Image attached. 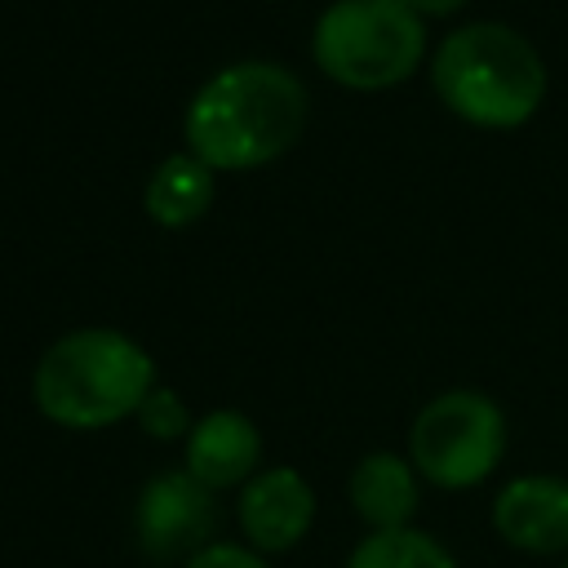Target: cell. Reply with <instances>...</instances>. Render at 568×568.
I'll return each instance as SVG.
<instances>
[{
    "label": "cell",
    "mask_w": 568,
    "mask_h": 568,
    "mask_svg": "<svg viewBox=\"0 0 568 568\" xmlns=\"http://www.w3.org/2000/svg\"><path fill=\"white\" fill-rule=\"evenodd\" d=\"M306 129V84L266 58L213 71L182 115L186 151L209 169H257L284 155Z\"/></svg>",
    "instance_id": "obj_1"
},
{
    "label": "cell",
    "mask_w": 568,
    "mask_h": 568,
    "mask_svg": "<svg viewBox=\"0 0 568 568\" xmlns=\"http://www.w3.org/2000/svg\"><path fill=\"white\" fill-rule=\"evenodd\" d=\"M435 98L475 129L528 124L550 89L537 44L510 22H466L430 53Z\"/></svg>",
    "instance_id": "obj_2"
},
{
    "label": "cell",
    "mask_w": 568,
    "mask_h": 568,
    "mask_svg": "<svg viewBox=\"0 0 568 568\" xmlns=\"http://www.w3.org/2000/svg\"><path fill=\"white\" fill-rule=\"evenodd\" d=\"M151 390L155 364L120 328H71L40 355L31 373L36 408L71 430H98L138 417Z\"/></svg>",
    "instance_id": "obj_3"
},
{
    "label": "cell",
    "mask_w": 568,
    "mask_h": 568,
    "mask_svg": "<svg viewBox=\"0 0 568 568\" xmlns=\"http://www.w3.org/2000/svg\"><path fill=\"white\" fill-rule=\"evenodd\" d=\"M311 58L346 89L404 84L426 58V18L408 0H333L315 18Z\"/></svg>",
    "instance_id": "obj_4"
},
{
    "label": "cell",
    "mask_w": 568,
    "mask_h": 568,
    "mask_svg": "<svg viewBox=\"0 0 568 568\" xmlns=\"http://www.w3.org/2000/svg\"><path fill=\"white\" fill-rule=\"evenodd\" d=\"M506 457V413L484 390L457 386L426 399L408 426V462L435 488H475Z\"/></svg>",
    "instance_id": "obj_5"
},
{
    "label": "cell",
    "mask_w": 568,
    "mask_h": 568,
    "mask_svg": "<svg viewBox=\"0 0 568 568\" xmlns=\"http://www.w3.org/2000/svg\"><path fill=\"white\" fill-rule=\"evenodd\" d=\"M217 524L213 488H204L191 470H160L133 506V537L146 559L173 564L191 559L209 546V532Z\"/></svg>",
    "instance_id": "obj_6"
},
{
    "label": "cell",
    "mask_w": 568,
    "mask_h": 568,
    "mask_svg": "<svg viewBox=\"0 0 568 568\" xmlns=\"http://www.w3.org/2000/svg\"><path fill=\"white\" fill-rule=\"evenodd\" d=\"M493 528L510 550L568 555V479L564 475H515L493 497Z\"/></svg>",
    "instance_id": "obj_7"
},
{
    "label": "cell",
    "mask_w": 568,
    "mask_h": 568,
    "mask_svg": "<svg viewBox=\"0 0 568 568\" xmlns=\"http://www.w3.org/2000/svg\"><path fill=\"white\" fill-rule=\"evenodd\" d=\"M315 519V493L293 466L257 470L240 488V532L257 555L293 550Z\"/></svg>",
    "instance_id": "obj_8"
},
{
    "label": "cell",
    "mask_w": 568,
    "mask_h": 568,
    "mask_svg": "<svg viewBox=\"0 0 568 568\" xmlns=\"http://www.w3.org/2000/svg\"><path fill=\"white\" fill-rule=\"evenodd\" d=\"M262 462V435L257 426L235 408L204 413L186 435V470L204 488H235L257 475Z\"/></svg>",
    "instance_id": "obj_9"
},
{
    "label": "cell",
    "mask_w": 568,
    "mask_h": 568,
    "mask_svg": "<svg viewBox=\"0 0 568 568\" xmlns=\"http://www.w3.org/2000/svg\"><path fill=\"white\" fill-rule=\"evenodd\" d=\"M351 506L355 515L373 528V532H386V528H408L413 510H417V470L408 457L399 453H368L355 462L351 470Z\"/></svg>",
    "instance_id": "obj_10"
},
{
    "label": "cell",
    "mask_w": 568,
    "mask_h": 568,
    "mask_svg": "<svg viewBox=\"0 0 568 568\" xmlns=\"http://www.w3.org/2000/svg\"><path fill=\"white\" fill-rule=\"evenodd\" d=\"M142 204L160 226H191L213 204V169L191 151H173L146 178Z\"/></svg>",
    "instance_id": "obj_11"
},
{
    "label": "cell",
    "mask_w": 568,
    "mask_h": 568,
    "mask_svg": "<svg viewBox=\"0 0 568 568\" xmlns=\"http://www.w3.org/2000/svg\"><path fill=\"white\" fill-rule=\"evenodd\" d=\"M346 568H457V559L422 528H386V532H368Z\"/></svg>",
    "instance_id": "obj_12"
},
{
    "label": "cell",
    "mask_w": 568,
    "mask_h": 568,
    "mask_svg": "<svg viewBox=\"0 0 568 568\" xmlns=\"http://www.w3.org/2000/svg\"><path fill=\"white\" fill-rule=\"evenodd\" d=\"M138 422H142V430L151 435V439H182V435H191V417H186V404L178 399V390H169V386H155L146 399H142V408H138Z\"/></svg>",
    "instance_id": "obj_13"
},
{
    "label": "cell",
    "mask_w": 568,
    "mask_h": 568,
    "mask_svg": "<svg viewBox=\"0 0 568 568\" xmlns=\"http://www.w3.org/2000/svg\"><path fill=\"white\" fill-rule=\"evenodd\" d=\"M182 568H271L266 555L248 550V546H231V541H209L200 555H191Z\"/></svg>",
    "instance_id": "obj_14"
},
{
    "label": "cell",
    "mask_w": 568,
    "mask_h": 568,
    "mask_svg": "<svg viewBox=\"0 0 568 568\" xmlns=\"http://www.w3.org/2000/svg\"><path fill=\"white\" fill-rule=\"evenodd\" d=\"M422 18H448V13H457V9H466L470 0H408Z\"/></svg>",
    "instance_id": "obj_15"
},
{
    "label": "cell",
    "mask_w": 568,
    "mask_h": 568,
    "mask_svg": "<svg viewBox=\"0 0 568 568\" xmlns=\"http://www.w3.org/2000/svg\"><path fill=\"white\" fill-rule=\"evenodd\" d=\"M564 568H568V564H564Z\"/></svg>",
    "instance_id": "obj_16"
}]
</instances>
